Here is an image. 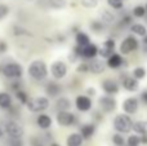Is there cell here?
Here are the masks:
<instances>
[{
  "label": "cell",
  "mask_w": 147,
  "mask_h": 146,
  "mask_svg": "<svg viewBox=\"0 0 147 146\" xmlns=\"http://www.w3.org/2000/svg\"><path fill=\"white\" fill-rule=\"evenodd\" d=\"M27 74L32 78L34 80H44L48 75V69H47V65L44 64L43 61L40 59H35L32 61L30 65H28V69H27Z\"/></svg>",
  "instance_id": "6da1fadb"
},
{
  "label": "cell",
  "mask_w": 147,
  "mask_h": 146,
  "mask_svg": "<svg viewBox=\"0 0 147 146\" xmlns=\"http://www.w3.org/2000/svg\"><path fill=\"white\" fill-rule=\"evenodd\" d=\"M1 74L7 79L18 80L23 75V67L17 62H9V64H5L1 67Z\"/></svg>",
  "instance_id": "7a4b0ae2"
},
{
  "label": "cell",
  "mask_w": 147,
  "mask_h": 146,
  "mask_svg": "<svg viewBox=\"0 0 147 146\" xmlns=\"http://www.w3.org/2000/svg\"><path fill=\"white\" fill-rule=\"evenodd\" d=\"M133 122L129 115L127 114H119L115 116L114 119V128L116 129L119 133H129L132 131Z\"/></svg>",
  "instance_id": "3957f363"
},
{
  "label": "cell",
  "mask_w": 147,
  "mask_h": 146,
  "mask_svg": "<svg viewBox=\"0 0 147 146\" xmlns=\"http://www.w3.org/2000/svg\"><path fill=\"white\" fill-rule=\"evenodd\" d=\"M26 107L31 113H43L49 107V100L47 97H32L26 102Z\"/></svg>",
  "instance_id": "277c9868"
},
{
  "label": "cell",
  "mask_w": 147,
  "mask_h": 146,
  "mask_svg": "<svg viewBox=\"0 0 147 146\" xmlns=\"http://www.w3.org/2000/svg\"><path fill=\"white\" fill-rule=\"evenodd\" d=\"M4 131L9 137H17V139H22L25 133L22 126L18 124L16 120H8L4 126Z\"/></svg>",
  "instance_id": "5b68a950"
},
{
  "label": "cell",
  "mask_w": 147,
  "mask_h": 146,
  "mask_svg": "<svg viewBox=\"0 0 147 146\" xmlns=\"http://www.w3.org/2000/svg\"><path fill=\"white\" fill-rule=\"evenodd\" d=\"M138 48V40L134 36H127L123 40L121 45H120V53L123 54H129L132 52H134Z\"/></svg>",
  "instance_id": "8992f818"
},
{
  "label": "cell",
  "mask_w": 147,
  "mask_h": 146,
  "mask_svg": "<svg viewBox=\"0 0 147 146\" xmlns=\"http://www.w3.org/2000/svg\"><path fill=\"white\" fill-rule=\"evenodd\" d=\"M51 72L56 79H62V78L66 76L67 74V66L65 62L62 61H56L52 64L51 66Z\"/></svg>",
  "instance_id": "52a82bcc"
},
{
  "label": "cell",
  "mask_w": 147,
  "mask_h": 146,
  "mask_svg": "<svg viewBox=\"0 0 147 146\" xmlns=\"http://www.w3.org/2000/svg\"><path fill=\"white\" fill-rule=\"evenodd\" d=\"M99 106L105 113H112L116 109V100L112 96H103L99 98Z\"/></svg>",
  "instance_id": "ba28073f"
},
{
  "label": "cell",
  "mask_w": 147,
  "mask_h": 146,
  "mask_svg": "<svg viewBox=\"0 0 147 146\" xmlns=\"http://www.w3.org/2000/svg\"><path fill=\"white\" fill-rule=\"evenodd\" d=\"M57 122H58L59 126L62 127H70L75 123V115L72 113L67 111H59L57 114Z\"/></svg>",
  "instance_id": "9c48e42d"
},
{
  "label": "cell",
  "mask_w": 147,
  "mask_h": 146,
  "mask_svg": "<svg viewBox=\"0 0 147 146\" xmlns=\"http://www.w3.org/2000/svg\"><path fill=\"white\" fill-rule=\"evenodd\" d=\"M38 4L49 9H62L67 5V1L66 0H38Z\"/></svg>",
  "instance_id": "30bf717a"
},
{
  "label": "cell",
  "mask_w": 147,
  "mask_h": 146,
  "mask_svg": "<svg viewBox=\"0 0 147 146\" xmlns=\"http://www.w3.org/2000/svg\"><path fill=\"white\" fill-rule=\"evenodd\" d=\"M123 109L124 111L128 114V115H132V114H136L138 110V100L134 97H129L124 101L123 103Z\"/></svg>",
  "instance_id": "8fae6325"
},
{
  "label": "cell",
  "mask_w": 147,
  "mask_h": 146,
  "mask_svg": "<svg viewBox=\"0 0 147 146\" xmlns=\"http://www.w3.org/2000/svg\"><path fill=\"white\" fill-rule=\"evenodd\" d=\"M76 107L80 111H89L92 109V100L88 96H78L75 100Z\"/></svg>",
  "instance_id": "7c38bea8"
},
{
  "label": "cell",
  "mask_w": 147,
  "mask_h": 146,
  "mask_svg": "<svg viewBox=\"0 0 147 146\" xmlns=\"http://www.w3.org/2000/svg\"><path fill=\"white\" fill-rule=\"evenodd\" d=\"M102 89L105 91V93L109 96H112V95H116L119 92V85L115 80L112 79H106L103 83H102Z\"/></svg>",
  "instance_id": "4fadbf2b"
},
{
  "label": "cell",
  "mask_w": 147,
  "mask_h": 146,
  "mask_svg": "<svg viewBox=\"0 0 147 146\" xmlns=\"http://www.w3.org/2000/svg\"><path fill=\"white\" fill-rule=\"evenodd\" d=\"M86 65H88V70L92 71L93 74H102L105 71V69H106L103 62L99 61V59H94V58H92V61Z\"/></svg>",
  "instance_id": "5bb4252c"
},
{
  "label": "cell",
  "mask_w": 147,
  "mask_h": 146,
  "mask_svg": "<svg viewBox=\"0 0 147 146\" xmlns=\"http://www.w3.org/2000/svg\"><path fill=\"white\" fill-rule=\"evenodd\" d=\"M62 92V88L58 83L56 82H48V84L45 85V93L49 97H56Z\"/></svg>",
  "instance_id": "9a60e30c"
},
{
  "label": "cell",
  "mask_w": 147,
  "mask_h": 146,
  "mask_svg": "<svg viewBox=\"0 0 147 146\" xmlns=\"http://www.w3.org/2000/svg\"><path fill=\"white\" fill-rule=\"evenodd\" d=\"M98 54V48L97 45L89 43L88 45L83 47V51H81V57H85V58H94V57Z\"/></svg>",
  "instance_id": "2e32d148"
},
{
  "label": "cell",
  "mask_w": 147,
  "mask_h": 146,
  "mask_svg": "<svg viewBox=\"0 0 147 146\" xmlns=\"http://www.w3.org/2000/svg\"><path fill=\"white\" fill-rule=\"evenodd\" d=\"M123 87L129 92H136L138 89V80L133 76H125L123 80Z\"/></svg>",
  "instance_id": "e0dca14e"
},
{
  "label": "cell",
  "mask_w": 147,
  "mask_h": 146,
  "mask_svg": "<svg viewBox=\"0 0 147 146\" xmlns=\"http://www.w3.org/2000/svg\"><path fill=\"white\" fill-rule=\"evenodd\" d=\"M123 64V57L119 53H112L111 56L107 58V65L111 69H119Z\"/></svg>",
  "instance_id": "ac0fdd59"
},
{
  "label": "cell",
  "mask_w": 147,
  "mask_h": 146,
  "mask_svg": "<svg viewBox=\"0 0 147 146\" xmlns=\"http://www.w3.org/2000/svg\"><path fill=\"white\" fill-rule=\"evenodd\" d=\"M36 123H38L39 128L48 129V128H51V126H52V118L49 115H47V114H41V115L38 116Z\"/></svg>",
  "instance_id": "d6986e66"
},
{
  "label": "cell",
  "mask_w": 147,
  "mask_h": 146,
  "mask_svg": "<svg viewBox=\"0 0 147 146\" xmlns=\"http://www.w3.org/2000/svg\"><path fill=\"white\" fill-rule=\"evenodd\" d=\"M13 105L12 97L8 92H0V109L3 110H8L10 106Z\"/></svg>",
  "instance_id": "ffe728a7"
},
{
  "label": "cell",
  "mask_w": 147,
  "mask_h": 146,
  "mask_svg": "<svg viewBox=\"0 0 147 146\" xmlns=\"http://www.w3.org/2000/svg\"><path fill=\"white\" fill-rule=\"evenodd\" d=\"M94 132H96V127H94V124H84L80 129V135L84 140L90 139V137L94 135Z\"/></svg>",
  "instance_id": "44dd1931"
},
{
  "label": "cell",
  "mask_w": 147,
  "mask_h": 146,
  "mask_svg": "<svg viewBox=\"0 0 147 146\" xmlns=\"http://www.w3.org/2000/svg\"><path fill=\"white\" fill-rule=\"evenodd\" d=\"M84 139L81 137L80 133H72L67 137V146H81Z\"/></svg>",
  "instance_id": "7402d4cb"
},
{
  "label": "cell",
  "mask_w": 147,
  "mask_h": 146,
  "mask_svg": "<svg viewBox=\"0 0 147 146\" xmlns=\"http://www.w3.org/2000/svg\"><path fill=\"white\" fill-rule=\"evenodd\" d=\"M56 107H57L58 111H67L70 107H71V101L66 97H61V98L57 100Z\"/></svg>",
  "instance_id": "603a6c76"
},
{
  "label": "cell",
  "mask_w": 147,
  "mask_h": 146,
  "mask_svg": "<svg viewBox=\"0 0 147 146\" xmlns=\"http://www.w3.org/2000/svg\"><path fill=\"white\" fill-rule=\"evenodd\" d=\"M132 129L137 135H140V136L143 133H147V123L143 120H138V122H136V123H133Z\"/></svg>",
  "instance_id": "cb8c5ba5"
},
{
  "label": "cell",
  "mask_w": 147,
  "mask_h": 146,
  "mask_svg": "<svg viewBox=\"0 0 147 146\" xmlns=\"http://www.w3.org/2000/svg\"><path fill=\"white\" fill-rule=\"evenodd\" d=\"M90 43V38L85 32H78L76 34V44L79 47H85Z\"/></svg>",
  "instance_id": "d4e9b609"
},
{
  "label": "cell",
  "mask_w": 147,
  "mask_h": 146,
  "mask_svg": "<svg viewBox=\"0 0 147 146\" xmlns=\"http://www.w3.org/2000/svg\"><path fill=\"white\" fill-rule=\"evenodd\" d=\"M130 31H132L133 34H136V35H140V36H145L147 34L146 27L142 25V23H134V25L130 27Z\"/></svg>",
  "instance_id": "484cf974"
},
{
  "label": "cell",
  "mask_w": 147,
  "mask_h": 146,
  "mask_svg": "<svg viewBox=\"0 0 147 146\" xmlns=\"http://www.w3.org/2000/svg\"><path fill=\"white\" fill-rule=\"evenodd\" d=\"M16 98H17V101L21 103V105H26V102L28 101V95L27 92H25L23 89H18L16 91Z\"/></svg>",
  "instance_id": "4316f807"
},
{
  "label": "cell",
  "mask_w": 147,
  "mask_h": 146,
  "mask_svg": "<svg viewBox=\"0 0 147 146\" xmlns=\"http://www.w3.org/2000/svg\"><path fill=\"white\" fill-rule=\"evenodd\" d=\"M13 35L16 36H32V34L28 30H26V28L21 27V26H13Z\"/></svg>",
  "instance_id": "83f0119b"
},
{
  "label": "cell",
  "mask_w": 147,
  "mask_h": 146,
  "mask_svg": "<svg viewBox=\"0 0 147 146\" xmlns=\"http://www.w3.org/2000/svg\"><path fill=\"white\" fill-rule=\"evenodd\" d=\"M146 76V70L143 67H136L133 71V78H136L137 80H141Z\"/></svg>",
  "instance_id": "f1b7e54d"
},
{
  "label": "cell",
  "mask_w": 147,
  "mask_h": 146,
  "mask_svg": "<svg viewBox=\"0 0 147 146\" xmlns=\"http://www.w3.org/2000/svg\"><path fill=\"white\" fill-rule=\"evenodd\" d=\"M115 20V16L112 14V13L107 12V10H103L102 12V22L105 23H112Z\"/></svg>",
  "instance_id": "f546056e"
},
{
  "label": "cell",
  "mask_w": 147,
  "mask_h": 146,
  "mask_svg": "<svg viewBox=\"0 0 147 146\" xmlns=\"http://www.w3.org/2000/svg\"><path fill=\"white\" fill-rule=\"evenodd\" d=\"M9 12H10L9 7H8L7 4H4V3H0V21L4 20V18L9 14Z\"/></svg>",
  "instance_id": "4dcf8cb0"
},
{
  "label": "cell",
  "mask_w": 147,
  "mask_h": 146,
  "mask_svg": "<svg viewBox=\"0 0 147 146\" xmlns=\"http://www.w3.org/2000/svg\"><path fill=\"white\" fill-rule=\"evenodd\" d=\"M127 144H128V146H138L141 144L140 136H137V135H132V136H129L128 140H127Z\"/></svg>",
  "instance_id": "1f68e13d"
},
{
  "label": "cell",
  "mask_w": 147,
  "mask_h": 146,
  "mask_svg": "<svg viewBox=\"0 0 147 146\" xmlns=\"http://www.w3.org/2000/svg\"><path fill=\"white\" fill-rule=\"evenodd\" d=\"M145 14H146V9H145V7H142V5H137V7L133 9V16L134 17H145Z\"/></svg>",
  "instance_id": "d6a6232c"
},
{
  "label": "cell",
  "mask_w": 147,
  "mask_h": 146,
  "mask_svg": "<svg viewBox=\"0 0 147 146\" xmlns=\"http://www.w3.org/2000/svg\"><path fill=\"white\" fill-rule=\"evenodd\" d=\"M112 53H114V51H112V49L106 48V47H102V48L98 49V54L101 57H103V58H109V57L111 56Z\"/></svg>",
  "instance_id": "836d02e7"
},
{
  "label": "cell",
  "mask_w": 147,
  "mask_h": 146,
  "mask_svg": "<svg viewBox=\"0 0 147 146\" xmlns=\"http://www.w3.org/2000/svg\"><path fill=\"white\" fill-rule=\"evenodd\" d=\"M107 4L114 9H121L124 3H123V0H107Z\"/></svg>",
  "instance_id": "e575fe53"
},
{
  "label": "cell",
  "mask_w": 147,
  "mask_h": 146,
  "mask_svg": "<svg viewBox=\"0 0 147 146\" xmlns=\"http://www.w3.org/2000/svg\"><path fill=\"white\" fill-rule=\"evenodd\" d=\"M92 30L94 31V32H101L102 30H103V22H99V21H93L90 25Z\"/></svg>",
  "instance_id": "d590c367"
},
{
  "label": "cell",
  "mask_w": 147,
  "mask_h": 146,
  "mask_svg": "<svg viewBox=\"0 0 147 146\" xmlns=\"http://www.w3.org/2000/svg\"><path fill=\"white\" fill-rule=\"evenodd\" d=\"M8 146H23V141H22V139L9 137V140H8Z\"/></svg>",
  "instance_id": "8d00e7d4"
},
{
  "label": "cell",
  "mask_w": 147,
  "mask_h": 146,
  "mask_svg": "<svg viewBox=\"0 0 147 146\" xmlns=\"http://www.w3.org/2000/svg\"><path fill=\"white\" fill-rule=\"evenodd\" d=\"M112 142H114L116 146H124L125 140L123 139V136H120L119 133H116V135H114V136H112Z\"/></svg>",
  "instance_id": "74e56055"
},
{
  "label": "cell",
  "mask_w": 147,
  "mask_h": 146,
  "mask_svg": "<svg viewBox=\"0 0 147 146\" xmlns=\"http://www.w3.org/2000/svg\"><path fill=\"white\" fill-rule=\"evenodd\" d=\"M81 4L85 8H94L98 4V0H81Z\"/></svg>",
  "instance_id": "f35d334b"
},
{
  "label": "cell",
  "mask_w": 147,
  "mask_h": 146,
  "mask_svg": "<svg viewBox=\"0 0 147 146\" xmlns=\"http://www.w3.org/2000/svg\"><path fill=\"white\" fill-rule=\"evenodd\" d=\"M8 51V44L5 40H0V54H4L7 53Z\"/></svg>",
  "instance_id": "ab89813d"
},
{
  "label": "cell",
  "mask_w": 147,
  "mask_h": 146,
  "mask_svg": "<svg viewBox=\"0 0 147 146\" xmlns=\"http://www.w3.org/2000/svg\"><path fill=\"white\" fill-rule=\"evenodd\" d=\"M103 47H106V48H109V49H112V51H114V49H115V41L112 40V39H107V40L105 41Z\"/></svg>",
  "instance_id": "60d3db41"
},
{
  "label": "cell",
  "mask_w": 147,
  "mask_h": 146,
  "mask_svg": "<svg viewBox=\"0 0 147 146\" xmlns=\"http://www.w3.org/2000/svg\"><path fill=\"white\" fill-rule=\"evenodd\" d=\"M31 146H43V144L38 137H34V139H31Z\"/></svg>",
  "instance_id": "b9f144b4"
},
{
  "label": "cell",
  "mask_w": 147,
  "mask_h": 146,
  "mask_svg": "<svg viewBox=\"0 0 147 146\" xmlns=\"http://www.w3.org/2000/svg\"><path fill=\"white\" fill-rule=\"evenodd\" d=\"M10 89L12 91H18V89H21V83L20 82H14V83H12V85H10Z\"/></svg>",
  "instance_id": "7bdbcfd3"
},
{
  "label": "cell",
  "mask_w": 147,
  "mask_h": 146,
  "mask_svg": "<svg viewBox=\"0 0 147 146\" xmlns=\"http://www.w3.org/2000/svg\"><path fill=\"white\" fill-rule=\"evenodd\" d=\"M140 141H141V144L147 145V133L141 135V136H140Z\"/></svg>",
  "instance_id": "ee69618b"
},
{
  "label": "cell",
  "mask_w": 147,
  "mask_h": 146,
  "mask_svg": "<svg viewBox=\"0 0 147 146\" xmlns=\"http://www.w3.org/2000/svg\"><path fill=\"white\" fill-rule=\"evenodd\" d=\"M123 23H124V25H130V23H132V17H129V16L124 17V20H123Z\"/></svg>",
  "instance_id": "f6af8a7d"
},
{
  "label": "cell",
  "mask_w": 147,
  "mask_h": 146,
  "mask_svg": "<svg viewBox=\"0 0 147 146\" xmlns=\"http://www.w3.org/2000/svg\"><path fill=\"white\" fill-rule=\"evenodd\" d=\"M141 98H142V101L147 105V91H145V92H142V95H141Z\"/></svg>",
  "instance_id": "bcb514c9"
},
{
  "label": "cell",
  "mask_w": 147,
  "mask_h": 146,
  "mask_svg": "<svg viewBox=\"0 0 147 146\" xmlns=\"http://www.w3.org/2000/svg\"><path fill=\"white\" fill-rule=\"evenodd\" d=\"M86 93H88L89 96H94L96 95V89H94V88H88V89H86Z\"/></svg>",
  "instance_id": "7dc6e473"
},
{
  "label": "cell",
  "mask_w": 147,
  "mask_h": 146,
  "mask_svg": "<svg viewBox=\"0 0 147 146\" xmlns=\"http://www.w3.org/2000/svg\"><path fill=\"white\" fill-rule=\"evenodd\" d=\"M78 70L79 71H88V65H81Z\"/></svg>",
  "instance_id": "c3c4849f"
},
{
  "label": "cell",
  "mask_w": 147,
  "mask_h": 146,
  "mask_svg": "<svg viewBox=\"0 0 147 146\" xmlns=\"http://www.w3.org/2000/svg\"><path fill=\"white\" fill-rule=\"evenodd\" d=\"M3 136H4V131H3V128L0 127V139H1Z\"/></svg>",
  "instance_id": "681fc988"
},
{
  "label": "cell",
  "mask_w": 147,
  "mask_h": 146,
  "mask_svg": "<svg viewBox=\"0 0 147 146\" xmlns=\"http://www.w3.org/2000/svg\"><path fill=\"white\" fill-rule=\"evenodd\" d=\"M143 43H145L146 45H147V34H146L145 36H143Z\"/></svg>",
  "instance_id": "f907efd6"
},
{
  "label": "cell",
  "mask_w": 147,
  "mask_h": 146,
  "mask_svg": "<svg viewBox=\"0 0 147 146\" xmlns=\"http://www.w3.org/2000/svg\"><path fill=\"white\" fill-rule=\"evenodd\" d=\"M51 146H61V145H59V144H56V142H53V144H52Z\"/></svg>",
  "instance_id": "816d5d0a"
},
{
  "label": "cell",
  "mask_w": 147,
  "mask_h": 146,
  "mask_svg": "<svg viewBox=\"0 0 147 146\" xmlns=\"http://www.w3.org/2000/svg\"><path fill=\"white\" fill-rule=\"evenodd\" d=\"M145 9H146V12H147V3H146V5H145Z\"/></svg>",
  "instance_id": "f5cc1de1"
},
{
  "label": "cell",
  "mask_w": 147,
  "mask_h": 146,
  "mask_svg": "<svg viewBox=\"0 0 147 146\" xmlns=\"http://www.w3.org/2000/svg\"><path fill=\"white\" fill-rule=\"evenodd\" d=\"M0 72H1V67H0Z\"/></svg>",
  "instance_id": "db71d44e"
}]
</instances>
